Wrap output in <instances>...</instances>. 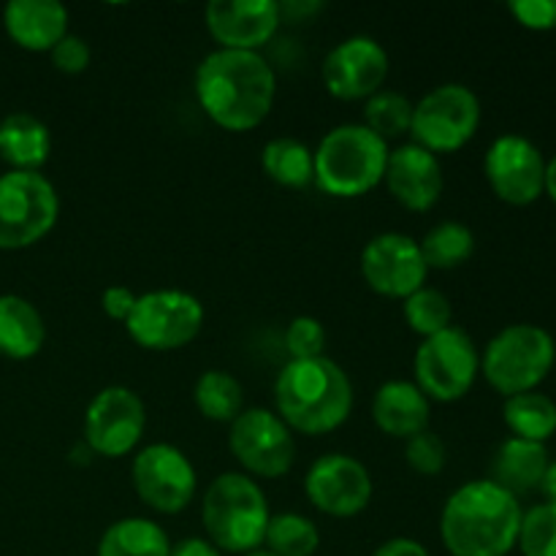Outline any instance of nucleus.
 <instances>
[{
	"label": "nucleus",
	"instance_id": "f257e3e1",
	"mask_svg": "<svg viewBox=\"0 0 556 556\" xmlns=\"http://www.w3.org/2000/svg\"><path fill=\"white\" fill-rule=\"evenodd\" d=\"M195 101L223 130H255L275 106V68L258 52L215 49L195 68Z\"/></svg>",
	"mask_w": 556,
	"mask_h": 556
},
{
	"label": "nucleus",
	"instance_id": "f03ea898",
	"mask_svg": "<svg viewBox=\"0 0 556 556\" xmlns=\"http://www.w3.org/2000/svg\"><path fill=\"white\" fill-rule=\"evenodd\" d=\"M519 500L492 481L456 489L440 516V538L451 556H508L521 530Z\"/></svg>",
	"mask_w": 556,
	"mask_h": 556
},
{
	"label": "nucleus",
	"instance_id": "7ed1b4c3",
	"mask_svg": "<svg viewBox=\"0 0 556 556\" xmlns=\"http://www.w3.org/2000/svg\"><path fill=\"white\" fill-rule=\"evenodd\" d=\"M275 405L291 432L309 438L329 434L351 418V378L329 356L288 362L277 375Z\"/></svg>",
	"mask_w": 556,
	"mask_h": 556
},
{
	"label": "nucleus",
	"instance_id": "20e7f679",
	"mask_svg": "<svg viewBox=\"0 0 556 556\" xmlns=\"http://www.w3.org/2000/svg\"><path fill=\"white\" fill-rule=\"evenodd\" d=\"M269 503L264 489L244 472H223L206 489L201 503L206 541L217 552L253 554L264 546L269 527Z\"/></svg>",
	"mask_w": 556,
	"mask_h": 556
},
{
	"label": "nucleus",
	"instance_id": "39448f33",
	"mask_svg": "<svg viewBox=\"0 0 556 556\" xmlns=\"http://www.w3.org/2000/svg\"><path fill=\"white\" fill-rule=\"evenodd\" d=\"M389 152L367 125H337L313 150L315 185L337 199H358L383 182Z\"/></svg>",
	"mask_w": 556,
	"mask_h": 556
},
{
	"label": "nucleus",
	"instance_id": "423d86ee",
	"mask_svg": "<svg viewBox=\"0 0 556 556\" xmlns=\"http://www.w3.org/2000/svg\"><path fill=\"white\" fill-rule=\"evenodd\" d=\"M556 362L554 337L535 324L505 326L486 345L481 372L503 396L535 391Z\"/></svg>",
	"mask_w": 556,
	"mask_h": 556
},
{
	"label": "nucleus",
	"instance_id": "0eeeda50",
	"mask_svg": "<svg viewBox=\"0 0 556 556\" xmlns=\"http://www.w3.org/2000/svg\"><path fill=\"white\" fill-rule=\"evenodd\" d=\"M60 217V195L41 172H9L0 177V250L41 242Z\"/></svg>",
	"mask_w": 556,
	"mask_h": 556
},
{
	"label": "nucleus",
	"instance_id": "6e6552de",
	"mask_svg": "<svg viewBox=\"0 0 556 556\" xmlns=\"http://www.w3.org/2000/svg\"><path fill=\"white\" fill-rule=\"evenodd\" d=\"M481 125V101L465 85H440L413 103V144L432 155L456 152L476 136Z\"/></svg>",
	"mask_w": 556,
	"mask_h": 556
},
{
	"label": "nucleus",
	"instance_id": "1a4fd4ad",
	"mask_svg": "<svg viewBox=\"0 0 556 556\" xmlns=\"http://www.w3.org/2000/svg\"><path fill=\"white\" fill-rule=\"evenodd\" d=\"M204 326V304L188 291L161 288L141 293L130 318L125 320L130 340L144 351H179L199 337Z\"/></svg>",
	"mask_w": 556,
	"mask_h": 556
},
{
	"label": "nucleus",
	"instance_id": "9d476101",
	"mask_svg": "<svg viewBox=\"0 0 556 556\" xmlns=\"http://www.w3.org/2000/svg\"><path fill=\"white\" fill-rule=\"evenodd\" d=\"M481 372V356L459 326L427 337L416 351V386L429 402H456L467 396Z\"/></svg>",
	"mask_w": 556,
	"mask_h": 556
},
{
	"label": "nucleus",
	"instance_id": "9b49d317",
	"mask_svg": "<svg viewBox=\"0 0 556 556\" xmlns=\"http://www.w3.org/2000/svg\"><path fill=\"white\" fill-rule=\"evenodd\" d=\"M228 448L239 465L258 478H282L296 459V440L288 424L266 407L239 413L228 432Z\"/></svg>",
	"mask_w": 556,
	"mask_h": 556
},
{
	"label": "nucleus",
	"instance_id": "f8f14e48",
	"mask_svg": "<svg viewBox=\"0 0 556 556\" xmlns=\"http://www.w3.org/2000/svg\"><path fill=\"white\" fill-rule=\"evenodd\" d=\"M134 489L141 503L155 514L174 516L195 497V467L188 456L168 443H152L134 456L130 467Z\"/></svg>",
	"mask_w": 556,
	"mask_h": 556
},
{
	"label": "nucleus",
	"instance_id": "ddd939ff",
	"mask_svg": "<svg viewBox=\"0 0 556 556\" xmlns=\"http://www.w3.org/2000/svg\"><path fill=\"white\" fill-rule=\"evenodd\" d=\"M147 427L144 402L125 386L98 391L85 413V443L92 454L119 459L141 443Z\"/></svg>",
	"mask_w": 556,
	"mask_h": 556
},
{
	"label": "nucleus",
	"instance_id": "4468645a",
	"mask_svg": "<svg viewBox=\"0 0 556 556\" xmlns=\"http://www.w3.org/2000/svg\"><path fill=\"white\" fill-rule=\"evenodd\" d=\"M483 172L494 195L510 206L535 204L543 195L546 185V161L541 150L530 139L516 134H505L492 141L486 157H483Z\"/></svg>",
	"mask_w": 556,
	"mask_h": 556
},
{
	"label": "nucleus",
	"instance_id": "2eb2a0df",
	"mask_svg": "<svg viewBox=\"0 0 556 556\" xmlns=\"http://www.w3.org/2000/svg\"><path fill=\"white\" fill-rule=\"evenodd\" d=\"M427 264H424L421 248L407 233H378L369 239L362 250V275L364 282L375 293L405 302L410 293L424 288L427 282Z\"/></svg>",
	"mask_w": 556,
	"mask_h": 556
},
{
	"label": "nucleus",
	"instance_id": "dca6fc26",
	"mask_svg": "<svg viewBox=\"0 0 556 556\" xmlns=\"http://www.w3.org/2000/svg\"><path fill=\"white\" fill-rule=\"evenodd\" d=\"M389 68V54L375 38L351 36L326 54L320 76L337 101H367L383 90Z\"/></svg>",
	"mask_w": 556,
	"mask_h": 556
},
{
	"label": "nucleus",
	"instance_id": "f3484780",
	"mask_svg": "<svg viewBox=\"0 0 556 556\" xmlns=\"http://www.w3.org/2000/svg\"><path fill=\"white\" fill-rule=\"evenodd\" d=\"M307 500L326 516L351 519L372 500V478L358 459L348 454H326L304 476Z\"/></svg>",
	"mask_w": 556,
	"mask_h": 556
},
{
	"label": "nucleus",
	"instance_id": "a211bd4d",
	"mask_svg": "<svg viewBox=\"0 0 556 556\" xmlns=\"http://www.w3.org/2000/svg\"><path fill=\"white\" fill-rule=\"evenodd\" d=\"M280 5L271 0H212L204 9V22L217 49L258 52L280 27Z\"/></svg>",
	"mask_w": 556,
	"mask_h": 556
},
{
	"label": "nucleus",
	"instance_id": "6ab92c4d",
	"mask_svg": "<svg viewBox=\"0 0 556 556\" xmlns=\"http://www.w3.org/2000/svg\"><path fill=\"white\" fill-rule=\"evenodd\" d=\"M383 182L396 199V204L410 212L432 210L445 188L443 166H440L438 155L413 144V141L389 152Z\"/></svg>",
	"mask_w": 556,
	"mask_h": 556
},
{
	"label": "nucleus",
	"instance_id": "aec40b11",
	"mask_svg": "<svg viewBox=\"0 0 556 556\" xmlns=\"http://www.w3.org/2000/svg\"><path fill=\"white\" fill-rule=\"evenodd\" d=\"M3 27L16 47L52 52L68 36V9L58 0H11L3 9Z\"/></svg>",
	"mask_w": 556,
	"mask_h": 556
},
{
	"label": "nucleus",
	"instance_id": "412c9836",
	"mask_svg": "<svg viewBox=\"0 0 556 556\" xmlns=\"http://www.w3.org/2000/svg\"><path fill=\"white\" fill-rule=\"evenodd\" d=\"M372 418L380 432L389 438L410 440L429 429L432 405L410 380H389L375 391Z\"/></svg>",
	"mask_w": 556,
	"mask_h": 556
},
{
	"label": "nucleus",
	"instance_id": "4be33fe9",
	"mask_svg": "<svg viewBox=\"0 0 556 556\" xmlns=\"http://www.w3.org/2000/svg\"><path fill=\"white\" fill-rule=\"evenodd\" d=\"M548 451L543 443H530V440L510 438L497 448L492 459V478L489 481L497 483L508 494L519 497V494L535 492L541 489L543 476H546Z\"/></svg>",
	"mask_w": 556,
	"mask_h": 556
},
{
	"label": "nucleus",
	"instance_id": "5701e85b",
	"mask_svg": "<svg viewBox=\"0 0 556 556\" xmlns=\"http://www.w3.org/2000/svg\"><path fill=\"white\" fill-rule=\"evenodd\" d=\"M52 152V134L47 123L27 112L0 119V157L11 172H41Z\"/></svg>",
	"mask_w": 556,
	"mask_h": 556
},
{
	"label": "nucleus",
	"instance_id": "b1692460",
	"mask_svg": "<svg viewBox=\"0 0 556 556\" xmlns=\"http://www.w3.org/2000/svg\"><path fill=\"white\" fill-rule=\"evenodd\" d=\"M47 340L41 313L16 293L0 296V356L27 362L38 356Z\"/></svg>",
	"mask_w": 556,
	"mask_h": 556
},
{
	"label": "nucleus",
	"instance_id": "393cba45",
	"mask_svg": "<svg viewBox=\"0 0 556 556\" xmlns=\"http://www.w3.org/2000/svg\"><path fill=\"white\" fill-rule=\"evenodd\" d=\"M98 556H172L166 530L141 516L119 519L98 541Z\"/></svg>",
	"mask_w": 556,
	"mask_h": 556
},
{
	"label": "nucleus",
	"instance_id": "a878e982",
	"mask_svg": "<svg viewBox=\"0 0 556 556\" xmlns=\"http://www.w3.org/2000/svg\"><path fill=\"white\" fill-rule=\"evenodd\" d=\"M261 166H264L266 177L282 188L299 190L315 182L313 150L304 141L291 139V136L266 141L264 152H261Z\"/></svg>",
	"mask_w": 556,
	"mask_h": 556
},
{
	"label": "nucleus",
	"instance_id": "bb28decb",
	"mask_svg": "<svg viewBox=\"0 0 556 556\" xmlns=\"http://www.w3.org/2000/svg\"><path fill=\"white\" fill-rule=\"evenodd\" d=\"M505 424L514 432V438L530 440V443H543L554 438L556 432V405L546 394L527 391L505 400Z\"/></svg>",
	"mask_w": 556,
	"mask_h": 556
},
{
	"label": "nucleus",
	"instance_id": "cd10ccee",
	"mask_svg": "<svg viewBox=\"0 0 556 556\" xmlns=\"http://www.w3.org/2000/svg\"><path fill=\"white\" fill-rule=\"evenodd\" d=\"M193 400L201 416L217 424H233L244 410L242 383L223 369H210L195 380Z\"/></svg>",
	"mask_w": 556,
	"mask_h": 556
},
{
	"label": "nucleus",
	"instance_id": "c85d7f7f",
	"mask_svg": "<svg viewBox=\"0 0 556 556\" xmlns=\"http://www.w3.org/2000/svg\"><path fill=\"white\" fill-rule=\"evenodd\" d=\"M418 248H421L427 269H456L470 261L472 250H476V233L465 223L445 220L429 228Z\"/></svg>",
	"mask_w": 556,
	"mask_h": 556
},
{
	"label": "nucleus",
	"instance_id": "c756f323",
	"mask_svg": "<svg viewBox=\"0 0 556 556\" xmlns=\"http://www.w3.org/2000/svg\"><path fill=\"white\" fill-rule=\"evenodd\" d=\"M264 546L275 556H313L320 546V532L307 516L277 514L266 527Z\"/></svg>",
	"mask_w": 556,
	"mask_h": 556
},
{
	"label": "nucleus",
	"instance_id": "7c9ffc66",
	"mask_svg": "<svg viewBox=\"0 0 556 556\" xmlns=\"http://www.w3.org/2000/svg\"><path fill=\"white\" fill-rule=\"evenodd\" d=\"M413 123V103L407 101L402 92L394 90H380L372 98H367V106H364V123L375 136L389 144L391 139H400V136L410 134Z\"/></svg>",
	"mask_w": 556,
	"mask_h": 556
},
{
	"label": "nucleus",
	"instance_id": "2f4dec72",
	"mask_svg": "<svg viewBox=\"0 0 556 556\" xmlns=\"http://www.w3.org/2000/svg\"><path fill=\"white\" fill-rule=\"evenodd\" d=\"M402 313H405L407 326H410L416 334H421L424 340L448 329L451 318H454V309H451L448 296L427 286L418 288L416 293H410V296L405 299Z\"/></svg>",
	"mask_w": 556,
	"mask_h": 556
},
{
	"label": "nucleus",
	"instance_id": "473e14b6",
	"mask_svg": "<svg viewBox=\"0 0 556 556\" xmlns=\"http://www.w3.org/2000/svg\"><path fill=\"white\" fill-rule=\"evenodd\" d=\"M516 546L525 556H556V505H535L521 516Z\"/></svg>",
	"mask_w": 556,
	"mask_h": 556
},
{
	"label": "nucleus",
	"instance_id": "72a5a7b5",
	"mask_svg": "<svg viewBox=\"0 0 556 556\" xmlns=\"http://www.w3.org/2000/svg\"><path fill=\"white\" fill-rule=\"evenodd\" d=\"M326 329L318 318L299 315L286 329V351L291 362H307V358L324 356Z\"/></svg>",
	"mask_w": 556,
	"mask_h": 556
},
{
	"label": "nucleus",
	"instance_id": "f704fd0d",
	"mask_svg": "<svg viewBox=\"0 0 556 556\" xmlns=\"http://www.w3.org/2000/svg\"><path fill=\"white\" fill-rule=\"evenodd\" d=\"M405 459L418 476H440L445 467V445L434 432H421L405 440Z\"/></svg>",
	"mask_w": 556,
	"mask_h": 556
},
{
	"label": "nucleus",
	"instance_id": "c9c22d12",
	"mask_svg": "<svg viewBox=\"0 0 556 556\" xmlns=\"http://www.w3.org/2000/svg\"><path fill=\"white\" fill-rule=\"evenodd\" d=\"M49 58H52V65L60 71V74H81V71L90 68V60H92V52H90V43L85 41V38L79 36H65L60 38L58 47L49 52Z\"/></svg>",
	"mask_w": 556,
	"mask_h": 556
},
{
	"label": "nucleus",
	"instance_id": "e433bc0d",
	"mask_svg": "<svg viewBox=\"0 0 556 556\" xmlns=\"http://www.w3.org/2000/svg\"><path fill=\"white\" fill-rule=\"evenodd\" d=\"M508 11L527 30H556V0H514Z\"/></svg>",
	"mask_w": 556,
	"mask_h": 556
},
{
	"label": "nucleus",
	"instance_id": "4c0bfd02",
	"mask_svg": "<svg viewBox=\"0 0 556 556\" xmlns=\"http://www.w3.org/2000/svg\"><path fill=\"white\" fill-rule=\"evenodd\" d=\"M136 299H139V296H136V293L130 291V288L112 286V288H106V291H103L101 307H103V313L109 315V318L119 320V324H125V320L130 318V313H134Z\"/></svg>",
	"mask_w": 556,
	"mask_h": 556
},
{
	"label": "nucleus",
	"instance_id": "58836bf2",
	"mask_svg": "<svg viewBox=\"0 0 556 556\" xmlns=\"http://www.w3.org/2000/svg\"><path fill=\"white\" fill-rule=\"evenodd\" d=\"M372 556H429V552L413 538H391Z\"/></svg>",
	"mask_w": 556,
	"mask_h": 556
},
{
	"label": "nucleus",
	"instance_id": "ea45409f",
	"mask_svg": "<svg viewBox=\"0 0 556 556\" xmlns=\"http://www.w3.org/2000/svg\"><path fill=\"white\" fill-rule=\"evenodd\" d=\"M172 556H223L206 538H185L177 546H172Z\"/></svg>",
	"mask_w": 556,
	"mask_h": 556
},
{
	"label": "nucleus",
	"instance_id": "a19ab883",
	"mask_svg": "<svg viewBox=\"0 0 556 556\" xmlns=\"http://www.w3.org/2000/svg\"><path fill=\"white\" fill-rule=\"evenodd\" d=\"M541 492H543V497H546V503L556 505V462L548 465L546 476H543V481H541Z\"/></svg>",
	"mask_w": 556,
	"mask_h": 556
},
{
	"label": "nucleus",
	"instance_id": "79ce46f5",
	"mask_svg": "<svg viewBox=\"0 0 556 556\" xmlns=\"http://www.w3.org/2000/svg\"><path fill=\"white\" fill-rule=\"evenodd\" d=\"M543 193H548V199L556 204V155L546 163V185H543Z\"/></svg>",
	"mask_w": 556,
	"mask_h": 556
},
{
	"label": "nucleus",
	"instance_id": "37998d69",
	"mask_svg": "<svg viewBox=\"0 0 556 556\" xmlns=\"http://www.w3.org/2000/svg\"><path fill=\"white\" fill-rule=\"evenodd\" d=\"M244 556H275V554H269V552H266V548H258V552H253V554H244Z\"/></svg>",
	"mask_w": 556,
	"mask_h": 556
}]
</instances>
